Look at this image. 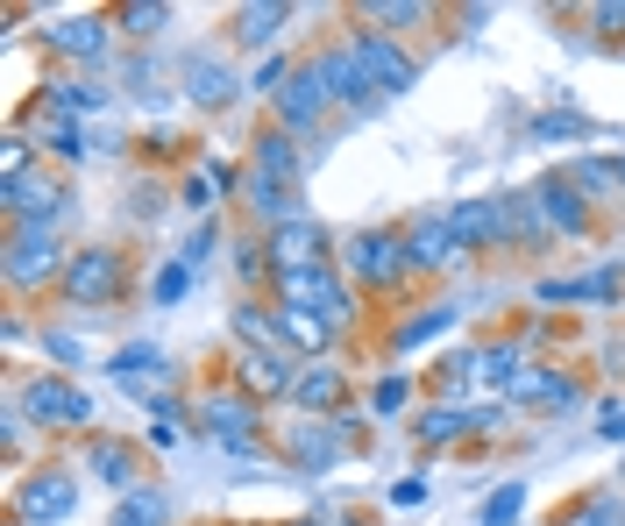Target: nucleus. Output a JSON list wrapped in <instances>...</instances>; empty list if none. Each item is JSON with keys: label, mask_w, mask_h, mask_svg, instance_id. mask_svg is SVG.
Here are the masks:
<instances>
[{"label": "nucleus", "mask_w": 625, "mask_h": 526, "mask_svg": "<svg viewBox=\"0 0 625 526\" xmlns=\"http://www.w3.org/2000/svg\"><path fill=\"white\" fill-rule=\"evenodd\" d=\"M277 292H285V306H312V313H327V321H341V313H349V284H341L327 264H312V270H277Z\"/></svg>", "instance_id": "obj_1"}, {"label": "nucleus", "mask_w": 625, "mask_h": 526, "mask_svg": "<svg viewBox=\"0 0 625 526\" xmlns=\"http://www.w3.org/2000/svg\"><path fill=\"white\" fill-rule=\"evenodd\" d=\"M349 51H355V65H363L370 100H377V93H406V86H412V57H398L384 36H355Z\"/></svg>", "instance_id": "obj_2"}, {"label": "nucleus", "mask_w": 625, "mask_h": 526, "mask_svg": "<svg viewBox=\"0 0 625 526\" xmlns=\"http://www.w3.org/2000/svg\"><path fill=\"white\" fill-rule=\"evenodd\" d=\"M57 270V235L43 221H14V249H8V278L14 284H36Z\"/></svg>", "instance_id": "obj_3"}, {"label": "nucleus", "mask_w": 625, "mask_h": 526, "mask_svg": "<svg viewBox=\"0 0 625 526\" xmlns=\"http://www.w3.org/2000/svg\"><path fill=\"white\" fill-rule=\"evenodd\" d=\"M406 264H412L406 257V235H355V243H349V270L363 284H391Z\"/></svg>", "instance_id": "obj_4"}, {"label": "nucleus", "mask_w": 625, "mask_h": 526, "mask_svg": "<svg viewBox=\"0 0 625 526\" xmlns=\"http://www.w3.org/2000/svg\"><path fill=\"white\" fill-rule=\"evenodd\" d=\"M406 257L420 264V270H455V264H463V243L448 235V214H427V221H412V235H406Z\"/></svg>", "instance_id": "obj_5"}, {"label": "nucleus", "mask_w": 625, "mask_h": 526, "mask_svg": "<svg viewBox=\"0 0 625 526\" xmlns=\"http://www.w3.org/2000/svg\"><path fill=\"white\" fill-rule=\"evenodd\" d=\"M206 427H214V441H228L235 456H257V413H249L242 399H206Z\"/></svg>", "instance_id": "obj_6"}, {"label": "nucleus", "mask_w": 625, "mask_h": 526, "mask_svg": "<svg viewBox=\"0 0 625 526\" xmlns=\"http://www.w3.org/2000/svg\"><path fill=\"white\" fill-rule=\"evenodd\" d=\"M29 413L36 419H71V427H86V419H93V399L86 392H71V384H57V378H43V384H29Z\"/></svg>", "instance_id": "obj_7"}, {"label": "nucleus", "mask_w": 625, "mask_h": 526, "mask_svg": "<svg viewBox=\"0 0 625 526\" xmlns=\"http://www.w3.org/2000/svg\"><path fill=\"white\" fill-rule=\"evenodd\" d=\"M448 235L455 243H498L504 235V206L498 200H463V206H448Z\"/></svg>", "instance_id": "obj_8"}, {"label": "nucleus", "mask_w": 625, "mask_h": 526, "mask_svg": "<svg viewBox=\"0 0 625 526\" xmlns=\"http://www.w3.org/2000/svg\"><path fill=\"white\" fill-rule=\"evenodd\" d=\"M114 278H122V270H114L107 249H86V257L65 270V292L79 299V306H93V299H107V292H114Z\"/></svg>", "instance_id": "obj_9"}, {"label": "nucleus", "mask_w": 625, "mask_h": 526, "mask_svg": "<svg viewBox=\"0 0 625 526\" xmlns=\"http://www.w3.org/2000/svg\"><path fill=\"white\" fill-rule=\"evenodd\" d=\"M320 108H327V86H320V71L306 65L299 79L277 93V114H285V128H312V122H320Z\"/></svg>", "instance_id": "obj_10"}, {"label": "nucleus", "mask_w": 625, "mask_h": 526, "mask_svg": "<svg viewBox=\"0 0 625 526\" xmlns=\"http://www.w3.org/2000/svg\"><path fill=\"white\" fill-rule=\"evenodd\" d=\"M271 249H277V270H312V264H320V249H327V235L312 228V221H285Z\"/></svg>", "instance_id": "obj_11"}, {"label": "nucleus", "mask_w": 625, "mask_h": 526, "mask_svg": "<svg viewBox=\"0 0 625 526\" xmlns=\"http://www.w3.org/2000/svg\"><path fill=\"white\" fill-rule=\"evenodd\" d=\"M533 200H541V214L555 221V228H569V235H583V228H590V214H583V200H576V186H561V178H547Z\"/></svg>", "instance_id": "obj_12"}, {"label": "nucleus", "mask_w": 625, "mask_h": 526, "mask_svg": "<svg viewBox=\"0 0 625 526\" xmlns=\"http://www.w3.org/2000/svg\"><path fill=\"white\" fill-rule=\"evenodd\" d=\"M277 327H285L292 349H327V342H334V321L312 313V306H285V313H277Z\"/></svg>", "instance_id": "obj_13"}, {"label": "nucleus", "mask_w": 625, "mask_h": 526, "mask_svg": "<svg viewBox=\"0 0 625 526\" xmlns=\"http://www.w3.org/2000/svg\"><path fill=\"white\" fill-rule=\"evenodd\" d=\"M71 499H79V491H71L65 477H43V484H29L22 519H65V513H71Z\"/></svg>", "instance_id": "obj_14"}, {"label": "nucleus", "mask_w": 625, "mask_h": 526, "mask_svg": "<svg viewBox=\"0 0 625 526\" xmlns=\"http://www.w3.org/2000/svg\"><path fill=\"white\" fill-rule=\"evenodd\" d=\"M235 335H242L249 349H263V356H285V349H292V342H285V327H277L271 313H257V306H242V313H235Z\"/></svg>", "instance_id": "obj_15"}, {"label": "nucleus", "mask_w": 625, "mask_h": 526, "mask_svg": "<svg viewBox=\"0 0 625 526\" xmlns=\"http://www.w3.org/2000/svg\"><path fill=\"white\" fill-rule=\"evenodd\" d=\"M185 79H192V100H235V79H228V65H214V57H192L185 65Z\"/></svg>", "instance_id": "obj_16"}, {"label": "nucleus", "mask_w": 625, "mask_h": 526, "mask_svg": "<svg viewBox=\"0 0 625 526\" xmlns=\"http://www.w3.org/2000/svg\"><path fill=\"white\" fill-rule=\"evenodd\" d=\"M50 43H57V51H71V57H107V29H100V22H57Z\"/></svg>", "instance_id": "obj_17"}, {"label": "nucleus", "mask_w": 625, "mask_h": 526, "mask_svg": "<svg viewBox=\"0 0 625 526\" xmlns=\"http://www.w3.org/2000/svg\"><path fill=\"white\" fill-rule=\"evenodd\" d=\"M249 206H257L263 221H277V228H285V221H299V214H292V200H285V186H277V178H263V171H249Z\"/></svg>", "instance_id": "obj_18"}, {"label": "nucleus", "mask_w": 625, "mask_h": 526, "mask_svg": "<svg viewBox=\"0 0 625 526\" xmlns=\"http://www.w3.org/2000/svg\"><path fill=\"white\" fill-rule=\"evenodd\" d=\"M163 513H171V505H163V491H128L122 499V513H114V526H163Z\"/></svg>", "instance_id": "obj_19"}, {"label": "nucleus", "mask_w": 625, "mask_h": 526, "mask_svg": "<svg viewBox=\"0 0 625 526\" xmlns=\"http://www.w3.org/2000/svg\"><path fill=\"white\" fill-rule=\"evenodd\" d=\"M93 470L114 477V491H143V484H136V462H128V448H114V441L93 448Z\"/></svg>", "instance_id": "obj_20"}, {"label": "nucleus", "mask_w": 625, "mask_h": 526, "mask_svg": "<svg viewBox=\"0 0 625 526\" xmlns=\"http://www.w3.org/2000/svg\"><path fill=\"white\" fill-rule=\"evenodd\" d=\"M292 399L299 405H334L341 399V370H306V378L292 384Z\"/></svg>", "instance_id": "obj_21"}, {"label": "nucleus", "mask_w": 625, "mask_h": 526, "mask_svg": "<svg viewBox=\"0 0 625 526\" xmlns=\"http://www.w3.org/2000/svg\"><path fill=\"white\" fill-rule=\"evenodd\" d=\"M604 292H618V270H590V278L547 284V299H604Z\"/></svg>", "instance_id": "obj_22"}, {"label": "nucleus", "mask_w": 625, "mask_h": 526, "mask_svg": "<svg viewBox=\"0 0 625 526\" xmlns=\"http://www.w3.org/2000/svg\"><path fill=\"white\" fill-rule=\"evenodd\" d=\"M257 171L263 178H277V186H285V178H292V143H285V135H263V143H257Z\"/></svg>", "instance_id": "obj_23"}, {"label": "nucleus", "mask_w": 625, "mask_h": 526, "mask_svg": "<svg viewBox=\"0 0 625 526\" xmlns=\"http://www.w3.org/2000/svg\"><path fill=\"white\" fill-rule=\"evenodd\" d=\"M285 29V8H242V43H271Z\"/></svg>", "instance_id": "obj_24"}, {"label": "nucleus", "mask_w": 625, "mask_h": 526, "mask_svg": "<svg viewBox=\"0 0 625 526\" xmlns=\"http://www.w3.org/2000/svg\"><path fill=\"white\" fill-rule=\"evenodd\" d=\"M455 321V313L448 306H434V313H420V321H412V327H398V349H420V342L427 335H441V327H448Z\"/></svg>", "instance_id": "obj_25"}, {"label": "nucleus", "mask_w": 625, "mask_h": 526, "mask_svg": "<svg viewBox=\"0 0 625 526\" xmlns=\"http://www.w3.org/2000/svg\"><path fill=\"white\" fill-rule=\"evenodd\" d=\"M476 378L512 384V378H519V356H512V349H484V356H476Z\"/></svg>", "instance_id": "obj_26"}, {"label": "nucleus", "mask_w": 625, "mask_h": 526, "mask_svg": "<svg viewBox=\"0 0 625 526\" xmlns=\"http://www.w3.org/2000/svg\"><path fill=\"white\" fill-rule=\"evenodd\" d=\"M114 378H122V384H143V370H157V349H122V356H114Z\"/></svg>", "instance_id": "obj_27"}, {"label": "nucleus", "mask_w": 625, "mask_h": 526, "mask_svg": "<svg viewBox=\"0 0 625 526\" xmlns=\"http://www.w3.org/2000/svg\"><path fill=\"white\" fill-rule=\"evenodd\" d=\"M519 505H526V491H519V484H504L498 499L484 505V526H504V519H519Z\"/></svg>", "instance_id": "obj_28"}, {"label": "nucleus", "mask_w": 625, "mask_h": 526, "mask_svg": "<svg viewBox=\"0 0 625 526\" xmlns=\"http://www.w3.org/2000/svg\"><path fill=\"white\" fill-rule=\"evenodd\" d=\"M299 462H312V470H320V462H334V434H299Z\"/></svg>", "instance_id": "obj_29"}, {"label": "nucleus", "mask_w": 625, "mask_h": 526, "mask_svg": "<svg viewBox=\"0 0 625 526\" xmlns=\"http://www.w3.org/2000/svg\"><path fill=\"white\" fill-rule=\"evenodd\" d=\"M406 399H412V384H406V378H384L377 392H370V405H377V413H398Z\"/></svg>", "instance_id": "obj_30"}, {"label": "nucleus", "mask_w": 625, "mask_h": 526, "mask_svg": "<svg viewBox=\"0 0 625 526\" xmlns=\"http://www.w3.org/2000/svg\"><path fill=\"white\" fill-rule=\"evenodd\" d=\"M185 284H192V264H171V270L157 278V299L171 306V299H185Z\"/></svg>", "instance_id": "obj_31"}, {"label": "nucleus", "mask_w": 625, "mask_h": 526, "mask_svg": "<svg viewBox=\"0 0 625 526\" xmlns=\"http://www.w3.org/2000/svg\"><path fill=\"white\" fill-rule=\"evenodd\" d=\"M150 441H157V448H171V441H178V405H171V399H157V427H150Z\"/></svg>", "instance_id": "obj_32"}, {"label": "nucleus", "mask_w": 625, "mask_h": 526, "mask_svg": "<svg viewBox=\"0 0 625 526\" xmlns=\"http://www.w3.org/2000/svg\"><path fill=\"white\" fill-rule=\"evenodd\" d=\"M455 427H463V413H427V427H420V434H427V441H448Z\"/></svg>", "instance_id": "obj_33"}, {"label": "nucleus", "mask_w": 625, "mask_h": 526, "mask_svg": "<svg viewBox=\"0 0 625 526\" xmlns=\"http://www.w3.org/2000/svg\"><path fill=\"white\" fill-rule=\"evenodd\" d=\"M122 22H128V29H136V36H150V29L163 22V8H128V14H122Z\"/></svg>", "instance_id": "obj_34"}, {"label": "nucleus", "mask_w": 625, "mask_h": 526, "mask_svg": "<svg viewBox=\"0 0 625 526\" xmlns=\"http://www.w3.org/2000/svg\"><path fill=\"white\" fill-rule=\"evenodd\" d=\"M427 8H412V0H398V8H377V22H420Z\"/></svg>", "instance_id": "obj_35"}, {"label": "nucleus", "mask_w": 625, "mask_h": 526, "mask_svg": "<svg viewBox=\"0 0 625 526\" xmlns=\"http://www.w3.org/2000/svg\"><path fill=\"white\" fill-rule=\"evenodd\" d=\"M235 270H242V278H257V270H263V249L242 243V249H235Z\"/></svg>", "instance_id": "obj_36"}, {"label": "nucleus", "mask_w": 625, "mask_h": 526, "mask_svg": "<svg viewBox=\"0 0 625 526\" xmlns=\"http://www.w3.org/2000/svg\"><path fill=\"white\" fill-rule=\"evenodd\" d=\"M604 434H612V441H625V405H604Z\"/></svg>", "instance_id": "obj_37"}, {"label": "nucleus", "mask_w": 625, "mask_h": 526, "mask_svg": "<svg viewBox=\"0 0 625 526\" xmlns=\"http://www.w3.org/2000/svg\"><path fill=\"white\" fill-rule=\"evenodd\" d=\"M612 178H618V186H625V164H612Z\"/></svg>", "instance_id": "obj_38"}]
</instances>
